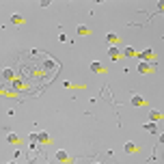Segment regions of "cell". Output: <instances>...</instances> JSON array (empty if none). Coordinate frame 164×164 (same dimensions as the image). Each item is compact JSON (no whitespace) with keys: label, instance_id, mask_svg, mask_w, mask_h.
<instances>
[{"label":"cell","instance_id":"6da1fadb","mask_svg":"<svg viewBox=\"0 0 164 164\" xmlns=\"http://www.w3.org/2000/svg\"><path fill=\"white\" fill-rule=\"evenodd\" d=\"M136 58H138V61H145V63H158V58H155V52H153V50L136 52Z\"/></svg>","mask_w":164,"mask_h":164},{"label":"cell","instance_id":"7a4b0ae2","mask_svg":"<svg viewBox=\"0 0 164 164\" xmlns=\"http://www.w3.org/2000/svg\"><path fill=\"white\" fill-rule=\"evenodd\" d=\"M158 67V63H145V61H138V72L140 74H149Z\"/></svg>","mask_w":164,"mask_h":164},{"label":"cell","instance_id":"3957f363","mask_svg":"<svg viewBox=\"0 0 164 164\" xmlns=\"http://www.w3.org/2000/svg\"><path fill=\"white\" fill-rule=\"evenodd\" d=\"M13 78H15V69H13V67H5L2 72H0V80L13 82Z\"/></svg>","mask_w":164,"mask_h":164},{"label":"cell","instance_id":"277c9868","mask_svg":"<svg viewBox=\"0 0 164 164\" xmlns=\"http://www.w3.org/2000/svg\"><path fill=\"white\" fill-rule=\"evenodd\" d=\"M108 56L112 58V61H121L123 56H121V48H117V45H110L108 48Z\"/></svg>","mask_w":164,"mask_h":164},{"label":"cell","instance_id":"5b68a950","mask_svg":"<svg viewBox=\"0 0 164 164\" xmlns=\"http://www.w3.org/2000/svg\"><path fill=\"white\" fill-rule=\"evenodd\" d=\"M91 72H93V74H104L106 69H104V65H102V63L93 61V63H91Z\"/></svg>","mask_w":164,"mask_h":164},{"label":"cell","instance_id":"8992f818","mask_svg":"<svg viewBox=\"0 0 164 164\" xmlns=\"http://www.w3.org/2000/svg\"><path fill=\"white\" fill-rule=\"evenodd\" d=\"M121 56H127V58H136V50H134V48H123V50H121Z\"/></svg>","mask_w":164,"mask_h":164},{"label":"cell","instance_id":"52a82bcc","mask_svg":"<svg viewBox=\"0 0 164 164\" xmlns=\"http://www.w3.org/2000/svg\"><path fill=\"white\" fill-rule=\"evenodd\" d=\"M37 140H39V143H50V134L48 132H39L37 134Z\"/></svg>","mask_w":164,"mask_h":164},{"label":"cell","instance_id":"ba28073f","mask_svg":"<svg viewBox=\"0 0 164 164\" xmlns=\"http://www.w3.org/2000/svg\"><path fill=\"white\" fill-rule=\"evenodd\" d=\"M56 160L58 162H69V153L67 151H56Z\"/></svg>","mask_w":164,"mask_h":164},{"label":"cell","instance_id":"9c48e42d","mask_svg":"<svg viewBox=\"0 0 164 164\" xmlns=\"http://www.w3.org/2000/svg\"><path fill=\"white\" fill-rule=\"evenodd\" d=\"M149 119H151V123L160 121V119H162V112H158V110H151V112H149Z\"/></svg>","mask_w":164,"mask_h":164},{"label":"cell","instance_id":"30bf717a","mask_svg":"<svg viewBox=\"0 0 164 164\" xmlns=\"http://www.w3.org/2000/svg\"><path fill=\"white\" fill-rule=\"evenodd\" d=\"M7 143L17 145V143H19V136H17V134H13V132H11V134H7Z\"/></svg>","mask_w":164,"mask_h":164},{"label":"cell","instance_id":"8fae6325","mask_svg":"<svg viewBox=\"0 0 164 164\" xmlns=\"http://www.w3.org/2000/svg\"><path fill=\"white\" fill-rule=\"evenodd\" d=\"M125 151H127V153H136V151H138V147L130 140V143H125Z\"/></svg>","mask_w":164,"mask_h":164},{"label":"cell","instance_id":"7c38bea8","mask_svg":"<svg viewBox=\"0 0 164 164\" xmlns=\"http://www.w3.org/2000/svg\"><path fill=\"white\" fill-rule=\"evenodd\" d=\"M143 104H145V99L140 97V95H134L132 97V106H143Z\"/></svg>","mask_w":164,"mask_h":164},{"label":"cell","instance_id":"4fadbf2b","mask_svg":"<svg viewBox=\"0 0 164 164\" xmlns=\"http://www.w3.org/2000/svg\"><path fill=\"white\" fill-rule=\"evenodd\" d=\"M106 41H108V43H121V39L117 37V35H112V33H110V35H106Z\"/></svg>","mask_w":164,"mask_h":164},{"label":"cell","instance_id":"5bb4252c","mask_svg":"<svg viewBox=\"0 0 164 164\" xmlns=\"http://www.w3.org/2000/svg\"><path fill=\"white\" fill-rule=\"evenodd\" d=\"M22 22H24V17H22V15H17V13H15V15H11V24H15V26H17V24H22Z\"/></svg>","mask_w":164,"mask_h":164},{"label":"cell","instance_id":"9a60e30c","mask_svg":"<svg viewBox=\"0 0 164 164\" xmlns=\"http://www.w3.org/2000/svg\"><path fill=\"white\" fill-rule=\"evenodd\" d=\"M145 130H147V132H149V134H155V132H158V125H155V123H151V121H149V123H147V125H145Z\"/></svg>","mask_w":164,"mask_h":164},{"label":"cell","instance_id":"2e32d148","mask_svg":"<svg viewBox=\"0 0 164 164\" xmlns=\"http://www.w3.org/2000/svg\"><path fill=\"white\" fill-rule=\"evenodd\" d=\"M91 30L86 28V26H78V35H89Z\"/></svg>","mask_w":164,"mask_h":164},{"label":"cell","instance_id":"e0dca14e","mask_svg":"<svg viewBox=\"0 0 164 164\" xmlns=\"http://www.w3.org/2000/svg\"><path fill=\"white\" fill-rule=\"evenodd\" d=\"M2 91H5V89H2V82H0V93H2Z\"/></svg>","mask_w":164,"mask_h":164},{"label":"cell","instance_id":"ac0fdd59","mask_svg":"<svg viewBox=\"0 0 164 164\" xmlns=\"http://www.w3.org/2000/svg\"><path fill=\"white\" fill-rule=\"evenodd\" d=\"M9 164H15V162H9Z\"/></svg>","mask_w":164,"mask_h":164}]
</instances>
